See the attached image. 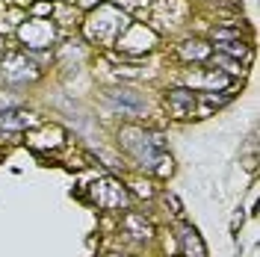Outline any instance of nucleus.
<instances>
[{
	"instance_id": "1",
	"label": "nucleus",
	"mask_w": 260,
	"mask_h": 257,
	"mask_svg": "<svg viewBox=\"0 0 260 257\" xmlns=\"http://www.w3.org/2000/svg\"><path fill=\"white\" fill-rule=\"evenodd\" d=\"M169 107L175 110V115H189L195 107V95L186 89H175V92H169Z\"/></svg>"
},
{
	"instance_id": "2",
	"label": "nucleus",
	"mask_w": 260,
	"mask_h": 257,
	"mask_svg": "<svg viewBox=\"0 0 260 257\" xmlns=\"http://www.w3.org/2000/svg\"><path fill=\"white\" fill-rule=\"evenodd\" d=\"M110 101L113 104H118L121 110H133V113H139L142 107H145V101L136 95H130L127 89H115V92H110Z\"/></svg>"
},
{
	"instance_id": "3",
	"label": "nucleus",
	"mask_w": 260,
	"mask_h": 257,
	"mask_svg": "<svg viewBox=\"0 0 260 257\" xmlns=\"http://www.w3.org/2000/svg\"><path fill=\"white\" fill-rule=\"evenodd\" d=\"M30 124V118L24 113H6V115H0V130H21V127H27Z\"/></svg>"
},
{
	"instance_id": "4",
	"label": "nucleus",
	"mask_w": 260,
	"mask_h": 257,
	"mask_svg": "<svg viewBox=\"0 0 260 257\" xmlns=\"http://www.w3.org/2000/svg\"><path fill=\"white\" fill-rule=\"evenodd\" d=\"M183 245H186V254H192V248H195V257H204V245H201V240L195 237L192 228L183 231Z\"/></svg>"
}]
</instances>
